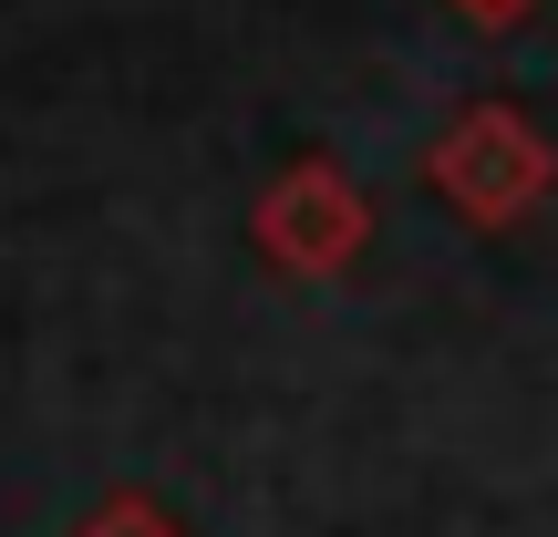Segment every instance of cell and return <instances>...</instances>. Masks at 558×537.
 Segmentation results:
<instances>
[{"instance_id":"1","label":"cell","mask_w":558,"mask_h":537,"mask_svg":"<svg viewBox=\"0 0 558 537\" xmlns=\"http://www.w3.org/2000/svg\"><path fill=\"white\" fill-rule=\"evenodd\" d=\"M424 186H435L465 228L497 239V228H527L558 197V145L538 135V114H518V103L486 94V103H465V114L424 145Z\"/></svg>"},{"instance_id":"2","label":"cell","mask_w":558,"mask_h":537,"mask_svg":"<svg viewBox=\"0 0 558 537\" xmlns=\"http://www.w3.org/2000/svg\"><path fill=\"white\" fill-rule=\"evenodd\" d=\"M248 239H259V259L290 269V279H341L362 248H373V197H362L331 156H300V166H279V176L259 186Z\"/></svg>"},{"instance_id":"3","label":"cell","mask_w":558,"mask_h":537,"mask_svg":"<svg viewBox=\"0 0 558 537\" xmlns=\"http://www.w3.org/2000/svg\"><path fill=\"white\" fill-rule=\"evenodd\" d=\"M73 537H186V527L166 517L156 497H114V507H104V517H83Z\"/></svg>"},{"instance_id":"4","label":"cell","mask_w":558,"mask_h":537,"mask_svg":"<svg viewBox=\"0 0 558 537\" xmlns=\"http://www.w3.org/2000/svg\"><path fill=\"white\" fill-rule=\"evenodd\" d=\"M456 11H465V21H476V32H518V21H527V11H538V0H456Z\"/></svg>"}]
</instances>
